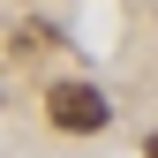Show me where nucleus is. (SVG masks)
<instances>
[{
    "label": "nucleus",
    "instance_id": "1",
    "mask_svg": "<svg viewBox=\"0 0 158 158\" xmlns=\"http://www.w3.org/2000/svg\"><path fill=\"white\" fill-rule=\"evenodd\" d=\"M45 113H53L60 128H75V135H90V128H106V98H98L90 83H60V90L45 98Z\"/></svg>",
    "mask_w": 158,
    "mask_h": 158
},
{
    "label": "nucleus",
    "instance_id": "2",
    "mask_svg": "<svg viewBox=\"0 0 158 158\" xmlns=\"http://www.w3.org/2000/svg\"><path fill=\"white\" fill-rule=\"evenodd\" d=\"M143 158H158V135H151V143H143Z\"/></svg>",
    "mask_w": 158,
    "mask_h": 158
}]
</instances>
